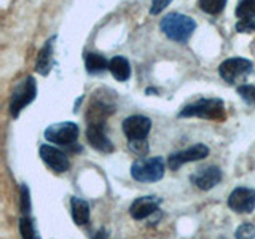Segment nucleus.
Instances as JSON below:
<instances>
[{
    "instance_id": "1",
    "label": "nucleus",
    "mask_w": 255,
    "mask_h": 239,
    "mask_svg": "<svg viewBox=\"0 0 255 239\" xmlns=\"http://www.w3.org/2000/svg\"><path fill=\"white\" fill-rule=\"evenodd\" d=\"M159 29H161V32L167 38L179 43H185L193 35V32L196 29V22L193 18H190L187 14L169 13L159 21Z\"/></svg>"
},
{
    "instance_id": "2",
    "label": "nucleus",
    "mask_w": 255,
    "mask_h": 239,
    "mask_svg": "<svg viewBox=\"0 0 255 239\" xmlns=\"http://www.w3.org/2000/svg\"><path fill=\"white\" fill-rule=\"evenodd\" d=\"M180 117H198L212 121H222L225 118V106L222 99H199L195 104H190L180 112Z\"/></svg>"
},
{
    "instance_id": "3",
    "label": "nucleus",
    "mask_w": 255,
    "mask_h": 239,
    "mask_svg": "<svg viewBox=\"0 0 255 239\" xmlns=\"http://www.w3.org/2000/svg\"><path fill=\"white\" fill-rule=\"evenodd\" d=\"M131 175L137 182H158L164 175V159L161 156L148 158V159H137L131 166Z\"/></svg>"
},
{
    "instance_id": "4",
    "label": "nucleus",
    "mask_w": 255,
    "mask_h": 239,
    "mask_svg": "<svg viewBox=\"0 0 255 239\" xmlns=\"http://www.w3.org/2000/svg\"><path fill=\"white\" fill-rule=\"evenodd\" d=\"M37 96V83L34 77H27L14 86L11 93V102H10V112L14 118H18L21 110L29 106Z\"/></svg>"
},
{
    "instance_id": "5",
    "label": "nucleus",
    "mask_w": 255,
    "mask_h": 239,
    "mask_svg": "<svg viewBox=\"0 0 255 239\" xmlns=\"http://www.w3.org/2000/svg\"><path fill=\"white\" fill-rule=\"evenodd\" d=\"M251 70H252V62L249 59L231 58V59H227L220 64L219 74L227 83L233 85L238 82V80L244 78L247 74H251Z\"/></svg>"
},
{
    "instance_id": "6",
    "label": "nucleus",
    "mask_w": 255,
    "mask_h": 239,
    "mask_svg": "<svg viewBox=\"0 0 255 239\" xmlns=\"http://www.w3.org/2000/svg\"><path fill=\"white\" fill-rule=\"evenodd\" d=\"M45 139L58 145H72L78 139V126L75 123H56L45 129Z\"/></svg>"
},
{
    "instance_id": "7",
    "label": "nucleus",
    "mask_w": 255,
    "mask_h": 239,
    "mask_svg": "<svg viewBox=\"0 0 255 239\" xmlns=\"http://www.w3.org/2000/svg\"><path fill=\"white\" fill-rule=\"evenodd\" d=\"M209 155V148L204 143H196V145L190 147L187 150H180L177 153H172L167 158V167L171 171H177L180 166L187 164V163H193L199 161V159L206 158Z\"/></svg>"
},
{
    "instance_id": "8",
    "label": "nucleus",
    "mask_w": 255,
    "mask_h": 239,
    "mask_svg": "<svg viewBox=\"0 0 255 239\" xmlns=\"http://www.w3.org/2000/svg\"><path fill=\"white\" fill-rule=\"evenodd\" d=\"M228 206L238 214H251L255 209V190L246 187L235 188L228 198Z\"/></svg>"
},
{
    "instance_id": "9",
    "label": "nucleus",
    "mask_w": 255,
    "mask_h": 239,
    "mask_svg": "<svg viewBox=\"0 0 255 239\" xmlns=\"http://www.w3.org/2000/svg\"><path fill=\"white\" fill-rule=\"evenodd\" d=\"M151 121L150 118L143 115H132L128 117L123 121V132L129 140H142L147 139L150 132Z\"/></svg>"
},
{
    "instance_id": "10",
    "label": "nucleus",
    "mask_w": 255,
    "mask_h": 239,
    "mask_svg": "<svg viewBox=\"0 0 255 239\" xmlns=\"http://www.w3.org/2000/svg\"><path fill=\"white\" fill-rule=\"evenodd\" d=\"M40 158L43 159V163L51 167L54 172H66L70 167V161L67 155L61 151L59 148L51 145H42L40 147Z\"/></svg>"
},
{
    "instance_id": "11",
    "label": "nucleus",
    "mask_w": 255,
    "mask_h": 239,
    "mask_svg": "<svg viewBox=\"0 0 255 239\" xmlns=\"http://www.w3.org/2000/svg\"><path fill=\"white\" fill-rule=\"evenodd\" d=\"M86 139L91 143V147L102 153H112L114 151V143L107 137L106 131H104L102 123H90L86 129Z\"/></svg>"
},
{
    "instance_id": "12",
    "label": "nucleus",
    "mask_w": 255,
    "mask_h": 239,
    "mask_svg": "<svg viewBox=\"0 0 255 239\" xmlns=\"http://www.w3.org/2000/svg\"><path fill=\"white\" fill-rule=\"evenodd\" d=\"M159 203L161 201L155 196H140L137 199H134L129 207L131 217L135 220H143L150 217L151 214L159 209Z\"/></svg>"
},
{
    "instance_id": "13",
    "label": "nucleus",
    "mask_w": 255,
    "mask_h": 239,
    "mask_svg": "<svg viewBox=\"0 0 255 239\" xmlns=\"http://www.w3.org/2000/svg\"><path fill=\"white\" fill-rule=\"evenodd\" d=\"M222 180V171L217 166H209L206 169H201L195 175H191V182L199 190H211Z\"/></svg>"
},
{
    "instance_id": "14",
    "label": "nucleus",
    "mask_w": 255,
    "mask_h": 239,
    "mask_svg": "<svg viewBox=\"0 0 255 239\" xmlns=\"http://www.w3.org/2000/svg\"><path fill=\"white\" fill-rule=\"evenodd\" d=\"M109 70L118 82H126L131 77V64L123 56H115L109 62Z\"/></svg>"
},
{
    "instance_id": "15",
    "label": "nucleus",
    "mask_w": 255,
    "mask_h": 239,
    "mask_svg": "<svg viewBox=\"0 0 255 239\" xmlns=\"http://www.w3.org/2000/svg\"><path fill=\"white\" fill-rule=\"evenodd\" d=\"M53 40H48V42L45 43V46L40 50L38 56H37V62H35V70L38 72V74L42 75H48L51 70V54H53Z\"/></svg>"
},
{
    "instance_id": "16",
    "label": "nucleus",
    "mask_w": 255,
    "mask_h": 239,
    "mask_svg": "<svg viewBox=\"0 0 255 239\" xmlns=\"http://www.w3.org/2000/svg\"><path fill=\"white\" fill-rule=\"evenodd\" d=\"M70 207H72V217L77 225H85L90 220V204L85 199L74 196L70 199Z\"/></svg>"
},
{
    "instance_id": "17",
    "label": "nucleus",
    "mask_w": 255,
    "mask_h": 239,
    "mask_svg": "<svg viewBox=\"0 0 255 239\" xmlns=\"http://www.w3.org/2000/svg\"><path fill=\"white\" fill-rule=\"evenodd\" d=\"M109 62L106 59V56L98 54V53H88L85 56V64H86V70L90 74H101L106 69H109Z\"/></svg>"
},
{
    "instance_id": "18",
    "label": "nucleus",
    "mask_w": 255,
    "mask_h": 239,
    "mask_svg": "<svg viewBox=\"0 0 255 239\" xmlns=\"http://www.w3.org/2000/svg\"><path fill=\"white\" fill-rule=\"evenodd\" d=\"M236 16L239 21L255 18V0H239L236 6Z\"/></svg>"
},
{
    "instance_id": "19",
    "label": "nucleus",
    "mask_w": 255,
    "mask_h": 239,
    "mask_svg": "<svg viewBox=\"0 0 255 239\" xmlns=\"http://www.w3.org/2000/svg\"><path fill=\"white\" fill-rule=\"evenodd\" d=\"M227 5V0H199V10L207 14H219Z\"/></svg>"
},
{
    "instance_id": "20",
    "label": "nucleus",
    "mask_w": 255,
    "mask_h": 239,
    "mask_svg": "<svg viewBox=\"0 0 255 239\" xmlns=\"http://www.w3.org/2000/svg\"><path fill=\"white\" fill-rule=\"evenodd\" d=\"M19 230H21V236L22 239H38L37 233H35V228H34V223H32L30 219H21L19 222Z\"/></svg>"
},
{
    "instance_id": "21",
    "label": "nucleus",
    "mask_w": 255,
    "mask_h": 239,
    "mask_svg": "<svg viewBox=\"0 0 255 239\" xmlns=\"http://www.w3.org/2000/svg\"><path fill=\"white\" fill-rule=\"evenodd\" d=\"M238 94L247 102V104H255V86L254 85H243L238 88Z\"/></svg>"
},
{
    "instance_id": "22",
    "label": "nucleus",
    "mask_w": 255,
    "mask_h": 239,
    "mask_svg": "<svg viewBox=\"0 0 255 239\" xmlns=\"http://www.w3.org/2000/svg\"><path fill=\"white\" fill-rule=\"evenodd\" d=\"M236 239H255V227L251 223H244L235 233Z\"/></svg>"
},
{
    "instance_id": "23",
    "label": "nucleus",
    "mask_w": 255,
    "mask_h": 239,
    "mask_svg": "<svg viewBox=\"0 0 255 239\" xmlns=\"http://www.w3.org/2000/svg\"><path fill=\"white\" fill-rule=\"evenodd\" d=\"M129 148L132 153L139 155V156H143L148 151V143L145 139L142 140H129Z\"/></svg>"
},
{
    "instance_id": "24",
    "label": "nucleus",
    "mask_w": 255,
    "mask_h": 239,
    "mask_svg": "<svg viewBox=\"0 0 255 239\" xmlns=\"http://www.w3.org/2000/svg\"><path fill=\"white\" fill-rule=\"evenodd\" d=\"M171 2L172 0H151L150 14H159Z\"/></svg>"
},
{
    "instance_id": "25",
    "label": "nucleus",
    "mask_w": 255,
    "mask_h": 239,
    "mask_svg": "<svg viewBox=\"0 0 255 239\" xmlns=\"http://www.w3.org/2000/svg\"><path fill=\"white\" fill-rule=\"evenodd\" d=\"M238 32H255V18L254 19H244L236 24Z\"/></svg>"
},
{
    "instance_id": "26",
    "label": "nucleus",
    "mask_w": 255,
    "mask_h": 239,
    "mask_svg": "<svg viewBox=\"0 0 255 239\" xmlns=\"http://www.w3.org/2000/svg\"><path fill=\"white\" fill-rule=\"evenodd\" d=\"M21 199H22V212H29L30 209V204H29V190L26 185L21 187Z\"/></svg>"
},
{
    "instance_id": "27",
    "label": "nucleus",
    "mask_w": 255,
    "mask_h": 239,
    "mask_svg": "<svg viewBox=\"0 0 255 239\" xmlns=\"http://www.w3.org/2000/svg\"><path fill=\"white\" fill-rule=\"evenodd\" d=\"M94 239H107V235L104 233V231H99V233L94 236Z\"/></svg>"
}]
</instances>
